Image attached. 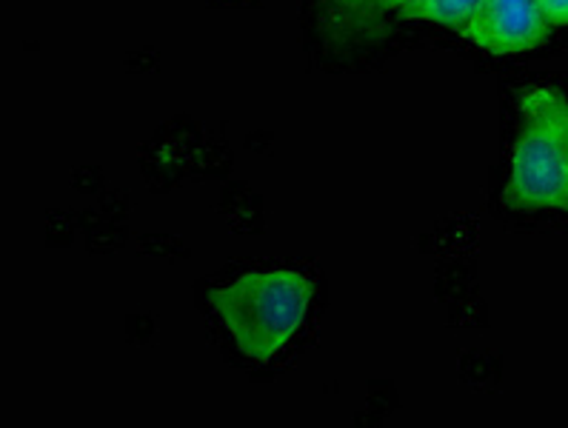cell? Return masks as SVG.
Listing matches in <instances>:
<instances>
[{
	"label": "cell",
	"instance_id": "cell-6",
	"mask_svg": "<svg viewBox=\"0 0 568 428\" xmlns=\"http://www.w3.org/2000/svg\"><path fill=\"white\" fill-rule=\"evenodd\" d=\"M537 7L551 27H568V0H537Z\"/></svg>",
	"mask_w": 568,
	"mask_h": 428
},
{
	"label": "cell",
	"instance_id": "cell-2",
	"mask_svg": "<svg viewBox=\"0 0 568 428\" xmlns=\"http://www.w3.org/2000/svg\"><path fill=\"white\" fill-rule=\"evenodd\" d=\"M312 281L292 268L252 272L209 292L232 340L252 360H272L301 332L312 303Z\"/></svg>",
	"mask_w": 568,
	"mask_h": 428
},
{
	"label": "cell",
	"instance_id": "cell-3",
	"mask_svg": "<svg viewBox=\"0 0 568 428\" xmlns=\"http://www.w3.org/2000/svg\"><path fill=\"white\" fill-rule=\"evenodd\" d=\"M548 27L537 0H480L460 34L488 54H520L546 43Z\"/></svg>",
	"mask_w": 568,
	"mask_h": 428
},
{
	"label": "cell",
	"instance_id": "cell-5",
	"mask_svg": "<svg viewBox=\"0 0 568 428\" xmlns=\"http://www.w3.org/2000/svg\"><path fill=\"white\" fill-rule=\"evenodd\" d=\"M480 0H412L400 12L403 21H426L460 34Z\"/></svg>",
	"mask_w": 568,
	"mask_h": 428
},
{
	"label": "cell",
	"instance_id": "cell-4",
	"mask_svg": "<svg viewBox=\"0 0 568 428\" xmlns=\"http://www.w3.org/2000/svg\"><path fill=\"white\" fill-rule=\"evenodd\" d=\"M323 3L328 9L332 29H337L343 38H352L381 29L388 12L400 14L412 0H323Z\"/></svg>",
	"mask_w": 568,
	"mask_h": 428
},
{
	"label": "cell",
	"instance_id": "cell-1",
	"mask_svg": "<svg viewBox=\"0 0 568 428\" xmlns=\"http://www.w3.org/2000/svg\"><path fill=\"white\" fill-rule=\"evenodd\" d=\"M520 114L503 203L511 212H568V98L548 86L526 89Z\"/></svg>",
	"mask_w": 568,
	"mask_h": 428
}]
</instances>
